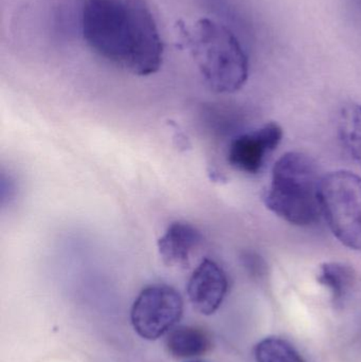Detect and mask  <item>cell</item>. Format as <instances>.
Returning a JSON list of instances; mask_svg holds the SVG:
<instances>
[{
    "label": "cell",
    "mask_w": 361,
    "mask_h": 362,
    "mask_svg": "<svg viewBox=\"0 0 361 362\" xmlns=\"http://www.w3.org/2000/svg\"><path fill=\"white\" fill-rule=\"evenodd\" d=\"M80 27L88 48L123 71L156 74L162 65V38L146 0H82Z\"/></svg>",
    "instance_id": "cell-1"
},
{
    "label": "cell",
    "mask_w": 361,
    "mask_h": 362,
    "mask_svg": "<svg viewBox=\"0 0 361 362\" xmlns=\"http://www.w3.org/2000/svg\"><path fill=\"white\" fill-rule=\"evenodd\" d=\"M182 34L199 74L211 90L233 93L243 88L249 76V61L228 27L203 17L182 25Z\"/></svg>",
    "instance_id": "cell-2"
},
{
    "label": "cell",
    "mask_w": 361,
    "mask_h": 362,
    "mask_svg": "<svg viewBox=\"0 0 361 362\" xmlns=\"http://www.w3.org/2000/svg\"><path fill=\"white\" fill-rule=\"evenodd\" d=\"M321 181L317 165L309 156L286 153L273 167L265 204L288 223L309 227L322 215Z\"/></svg>",
    "instance_id": "cell-3"
},
{
    "label": "cell",
    "mask_w": 361,
    "mask_h": 362,
    "mask_svg": "<svg viewBox=\"0 0 361 362\" xmlns=\"http://www.w3.org/2000/svg\"><path fill=\"white\" fill-rule=\"evenodd\" d=\"M322 215L335 238L348 248L361 251V177L336 171L321 181Z\"/></svg>",
    "instance_id": "cell-4"
},
{
    "label": "cell",
    "mask_w": 361,
    "mask_h": 362,
    "mask_svg": "<svg viewBox=\"0 0 361 362\" xmlns=\"http://www.w3.org/2000/svg\"><path fill=\"white\" fill-rule=\"evenodd\" d=\"M182 313L184 301L175 288L169 285H150L134 302L131 325L140 337L157 340L174 329Z\"/></svg>",
    "instance_id": "cell-5"
},
{
    "label": "cell",
    "mask_w": 361,
    "mask_h": 362,
    "mask_svg": "<svg viewBox=\"0 0 361 362\" xmlns=\"http://www.w3.org/2000/svg\"><path fill=\"white\" fill-rule=\"evenodd\" d=\"M282 138L283 129L276 122L267 123L256 131L237 136L229 146V165L243 173L258 174Z\"/></svg>",
    "instance_id": "cell-6"
},
{
    "label": "cell",
    "mask_w": 361,
    "mask_h": 362,
    "mask_svg": "<svg viewBox=\"0 0 361 362\" xmlns=\"http://www.w3.org/2000/svg\"><path fill=\"white\" fill-rule=\"evenodd\" d=\"M228 291V279L223 268L206 259L197 266L189 280L187 293L195 310L205 316L218 312Z\"/></svg>",
    "instance_id": "cell-7"
},
{
    "label": "cell",
    "mask_w": 361,
    "mask_h": 362,
    "mask_svg": "<svg viewBox=\"0 0 361 362\" xmlns=\"http://www.w3.org/2000/svg\"><path fill=\"white\" fill-rule=\"evenodd\" d=\"M203 234L194 226L175 221L158 240V251L163 263L170 267L186 268L193 253L203 243Z\"/></svg>",
    "instance_id": "cell-8"
},
{
    "label": "cell",
    "mask_w": 361,
    "mask_h": 362,
    "mask_svg": "<svg viewBox=\"0 0 361 362\" xmlns=\"http://www.w3.org/2000/svg\"><path fill=\"white\" fill-rule=\"evenodd\" d=\"M167 352L175 358L201 356L211 349V338L207 332L196 327H175L167 338Z\"/></svg>",
    "instance_id": "cell-9"
},
{
    "label": "cell",
    "mask_w": 361,
    "mask_h": 362,
    "mask_svg": "<svg viewBox=\"0 0 361 362\" xmlns=\"http://www.w3.org/2000/svg\"><path fill=\"white\" fill-rule=\"evenodd\" d=\"M318 282L332 293L336 305L345 301L355 282V272L351 266L338 262H329L320 266Z\"/></svg>",
    "instance_id": "cell-10"
},
{
    "label": "cell",
    "mask_w": 361,
    "mask_h": 362,
    "mask_svg": "<svg viewBox=\"0 0 361 362\" xmlns=\"http://www.w3.org/2000/svg\"><path fill=\"white\" fill-rule=\"evenodd\" d=\"M339 139L361 167V105L351 103L341 108L338 117Z\"/></svg>",
    "instance_id": "cell-11"
},
{
    "label": "cell",
    "mask_w": 361,
    "mask_h": 362,
    "mask_svg": "<svg viewBox=\"0 0 361 362\" xmlns=\"http://www.w3.org/2000/svg\"><path fill=\"white\" fill-rule=\"evenodd\" d=\"M256 362H305L292 344L278 337H268L254 349Z\"/></svg>",
    "instance_id": "cell-12"
},
{
    "label": "cell",
    "mask_w": 361,
    "mask_h": 362,
    "mask_svg": "<svg viewBox=\"0 0 361 362\" xmlns=\"http://www.w3.org/2000/svg\"><path fill=\"white\" fill-rule=\"evenodd\" d=\"M190 362H199V361H190Z\"/></svg>",
    "instance_id": "cell-13"
}]
</instances>
